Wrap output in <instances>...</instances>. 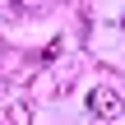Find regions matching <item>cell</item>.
Wrapping results in <instances>:
<instances>
[{
	"mask_svg": "<svg viewBox=\"0 0 125 125\" xmlns=\"http://www.w3.org/2000/svg\"><path fill=\"white\" fill-rule=\"evenodd\" d=\"M121 107H125L121 93H116V88H107V83L88 93V116H97V121H116V116H121Z\"/></svg>",
	"mask_w": 125,
	"mask_h": 125,
	"instance_id": "6da1fadb",
	"label": "cell"
},
{
	"mask_svg": "<svg viewBox=\"0 0 125 125\" xmlns=\"http://www.w3.org/2000/svg\"><path fill=\"white\" fill-rule=\"evenodd\" d=\"M9 14H19V19H37V14H46V0H9Z\"/></svg>",
	"mask_w": 125,
	"mask_h": 125,
	"instance_id": "7a4b0ae2",
	"label": "cell"
}]
</instances>
